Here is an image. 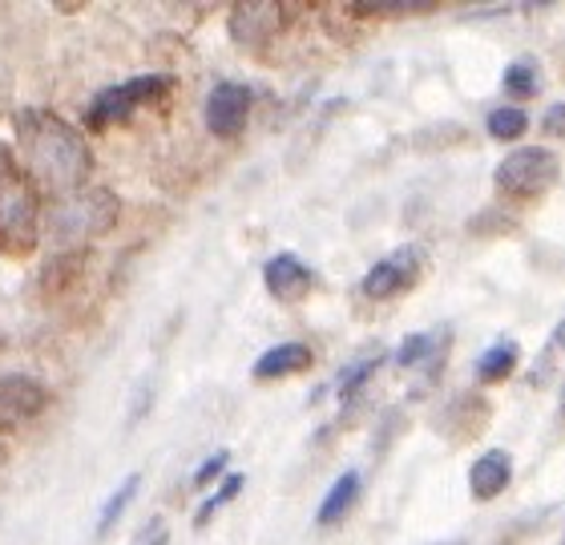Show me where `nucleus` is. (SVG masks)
Masks as SVG:
<instances>
[{
    "instance_id": "nucleus-1",
    "label": "nucleus",
    "mask_w": 565,
    "mask_h": 545,
    "mask_svg": "<svg viewBox=\"0 0 565 545\" xmlns=\"http://www.w3.org/2000/svg\"><path fill=\"white\" fill-rule=\"evenodd\" d=\"M17 162L24 179L36 190V199L65 202L82 194L94 174V150L70 121L49 109H24L17 114Z\"/></svg>"
},
{
    "instance_id": "nucleus-2",
    "label": "nucleus",
    "mask_w": 565,
    "mask_h": 545,
    "mask_svg": "<svg viewBox=\"0 0 565 545\" xmlns=\"http://www.w3.org/2000/svg\"><path fill=\"white\" fill-rule=\"evenodd\" d=\"M121 202L109 186L82 190L65 202H53L45 214V231L53 238V247L65 250V255H85V247L94 238L109 235L118 226Z\"/></svg>"
},
{
    "instance_id": "nucleus-3",
    "label": "nucleus",
    "mask_w": 565,
    "mask_h": 545,
    "mask_svg": "<svg viewBox=\"0 0 565 545\" xmlns=\"http://www.w3.org/2000/svg\"><path fill=\"white\" fill-rule=\"evenodd\" d=\"M41 243V199L12 150L0 146V255L24 259Z\"/></svg>"
},
{
    "instance_id": "nucleus-4",
    "label": "nucleus",
    "mask_w": 565,
    "mask_h": 545,
    "mask_svg": "<svg viewBox=\"0 0 565 545\" xmlns=\"http://www.w3.org/2000/svg\"><path fill=\"white\" fill-rule=\"evenodd\" d=\"M562 179V158L545 146H518L497 167V190L509 199H542L545 190Z\"/></svg>"
},
{
    "instance_id": "nucleus-5",
    "label": "nucleus",
    "mask_w": 565,
    "mask_h": 545,
    "mask_svg": "<svg viewBox=\"0 0 565 545\" xmlns=\"http://www.w3.org/2000/svg\"><path fill=\"white\" fill-rule=\"evenodd\" d=\"M49 388L41 380L21 376V372H9L0 376V432H12V428H24L29 420L49 408Z\"/></svg>"
},
{
    "instance_id": "nucleus-6",
    "label": "nucleus",
    "mask_w": 565,
    "mask_h": 545,
    "mask_svg": "<svg viewBox=\"0 0 565 545\" xmlns=\"http://www.w3.org/2000/svg\"><path fill=\"white\" fill-rule=\"evenodd\" d=\"M424 271V250L420 247H401L392 250L388 259H380L372 271L364 275V296L367 299H396L404 291H413L416 279Z\"/></svg>"
},
{
    "instance_id": "nucleus-7",
    "label": "nucleus",
    "mask_w": 565,
    "mask_h": 545,
    "mask_svg": "<svg viewBox=\"0 0 565 545\" xmlns=\"http://www.w3.org/2000/svg\"><path fill=\"white\" fill-rule=\"evenodd\" d=\"M250 106H255V94H250L247 85L238 82L214 85L211 97H206V130L214 138H238V133L247 130Z\"/></svg>"
},
{
    "instance_id": "nucleus-8",
    "label": "nucleus",
    "mask_w": 565,
    "mask_h": 545,
    "mask_svg": "<svg viewBox=\"0 0 565 545\" xmlns=\"http://www.w3.org/2000/svg\"><path fill=\"white\" fill-rule=\"evenodd\" d=\"M287 24V9L282 4H238L231 9V33H235L238 45L259 49L263 41H271Z\"/></svg>"
},
{
    "instance_id": "nucleus-9",
    "label": "nucleus",
    "mask_w": 565,
    "mask_h": 545,
    "mask_svg": "<svg viewBox=\"0 0 565 545\" xmlns=\"http://www.w3.org/2000/svg\"><path fill=\"white\" fill-rule=\"evenodd\" d=\"M263 284H267V291H271L275 299L295 303V299H303L307 291L316 287V271H311L299 255H275V259H267V267H263Z\"/></svg>"
},
{
    "instance_id": "nucleus-10",
    "label": "nucleus",
    "mask_w": 565,
    "mask_h": 545,
    "mask_svg": "<svg viewBox=\"0 0 565 545\" xmlns=\"http://www.w3.org/2000/svg\"><path fill=\"white\" fill-rule=\"evenodd\" d=\"M509 477H513V464H509L505 449H489L481 461L469 469V485L477 501H493L509 489Z\"/></svg>"
},
{
    "instance_id": "nucleus-11",
    "label": "nucleus",
    "mask_w": 565,
    "mask_h": 545,
    "mask_svg": "<svg viewBox=\"0 0 565 545\" xmlns=\"http://www.w3.org/2000/svg\"><path fill=\"white\" fill-rule=\"evenodd\" d=\"M311 348L307 344H279L271 352H263L250 367V376L255 380H279V376H291V372H307L311 367Z\"/></svg>"
},
{
    "instance_id": "nucleus-12",
    "label": "nucleus",
    "mask_w": 565,
    "mask_h": 545,
    "mask_svg": "<svg viewBox=\"0 0 565 545\" xmlns=\"http://www.w3.org/2000/svg\"><path fill=\"white\" fill-rule=\"evenodd\" d=\"M452 335L448 332H420V335H408L396 352V364L401 367H436L445 360V348Z\"/></svg>"
},
{
    "instance_id": "nucleus-13",
    "label": "nucleus",
    "mask_w": 565,
    "mask_h": 545,
    "mask_svg": "<svg viewBox=\"0 0 565 545\" xmlns=\"http://www.w3.org/2000/svg\"><path fill=\"white\" fill-rule=\"evenodd\" d=\"M134 109L138 106L130 101L126 85H118V89H102V94L94 97L89 114H85V126H89V130H106V126H118V121L130 118Z\"/></svg>"
},
{
    "instance_id": "nucleus-14",
    "label": "nucleus",
    "mask_w": 565,
    "mask_h": 545,
    "mask_svg": "<svg viewBox=\"0 0 565 545\" xmlns=\"http://www.w3.org/2000/svg\"><path fill=\"white\" fill-rule=\"evenodd\" d=\"M82 267H85V255H53V259L45 263V271H41V291H45V299L65 296V291L77 284Z\"/></svg>"
},
{
    "instance_id": "nucleus-15",
    "label": "nucleus",
    "mask_w": 565,
    "mask_h": 545,
    "mask_svg": "<svg viewBox=\"0 0 565 545\" xmlns=\"http://www.w3.org/2000/svg\"><path fill=\"white\" fill-rule=\"evenodd\" d=\"M355 498H360V473H343L340 481L328 489V498H323V505H319L316 522L319 525H335L343 513L355 505Z\"/></svg>"
},
{
    "instance_id": "nucleus-16",
    "label": "nucleus",
    "mask_w": 565,
    "mask_h": 545,
    "mask_svg": "<svg viewBox=\"0 0 565 545\" xmlns=\"http://www.w3.org/2000/svg\"><path fill=\"white\" fill-rule=\"evenodd\" d=\"M170 89H174V82L166 73H141V77L126 82V94H130L134 106H162Z\"/></svg>"
},
{
    "instance_id": "nucleus-17",
    "label": "nucleus",
    "mask_w": 565,
    "mask_h": 545,
    "mask_svg": "<svg viewBox=\"0 0 565 545\" xmlns=\"http://www.w3.org/2000/svg\"><path fill=\"white\" fill-rule=\"evenodd\" d=\"M513 367H518V348H513V344H497V348H489V352L481 356V364H477V376H481L484 384H497V380H505Z\"/></svg>"
},
{
    "instance_id": "nucleus-18",
    "label": "nucleus",
    "mask_w": 565,
    "mask_h": 545,
    "mask_svg": "<svg viewBox=\"0 0 565 545\" xmlns=\"http://www.w3.org/2000/svg\"><path fill=\"white\" fill-rule=\"evenodd\" d=\"M525 126H530V118H525V109L518 106H501L489 114V133L493 138H501V142H513V138H521L525 133Z\"/></svg>"
},
{
    "instance_id": "nucleus-19",
    "label": "nucleus",
    "mask_w": 565,
    "mask_h": 545,
    "mask_svg": "<svg viewBox=\"0 0 565 545\" xmlns=\"http://www.w3.org/2000/svg\"><path fill=\"white\" fill-rule=\"evenodd\" d=\"M505 89L518 97V101H525V97L537 94V65H533L530 57L513 61V65H509V73H505Z\"/></svg>"
},
{
    "instance_id": "nucleus-20",
    "label": "nucleus",
    "mask_w": 565,
    "mask_h": 545,
    "mask_svg": "<svg viewBox=\"0 0 565 545\" xmlns=\"http://www.w3.org/2000/svg\"><path fill=\"white\" fill-rule=\"evenodd\" d=\"M138 485H141V473H130L126 481H121L118 493H114V498L106 501V510H102V530H109V525L118 522L121 510H126V505L134 501V493H138Z\"/></svg>"
},
{
    "instance_id": "nucleus-21",
    "label": "nucleus",
    "mask_w": 565,
    "mask_h": 545,
    "mask_svg": "<svg viewBox=\"0 0 565 545\" xmlns=\"http://www.w3.org/2000/svg\"><path fill=\"white\" fill-rule=\"evenodd\" d=\"M238 489H243V477L231 473V477L223 481V485H218V493H214V498L199 510V522H206V517H211V513L218 510V505H226V501H235V498H238Z\"/></svg>"
},
{
    "instance_id": "nucleus-22",
    "label": "nucleus",
    "mask_w": 565,
    "mask_h": 545,
    "mask_svg": "<svg viewBox=\"0 0 565 545\" xmlns=\"http://www.w3.org/2000/svg\"><path fill=\"white\" fill-rule=\"evenodd\" d=\"M376 367H380V360H364L360 367H352V372L343 376V392H340L343 400H352L355 392H360L367 384V380H372V372H376Z\"/></svg>"
},
{
    "instance_id": "nucleus-23",
    "label": "nucleus",
    "mask_w": 565,
    "mask_h": 545,
    "mask_svg": "<svg viewBox=\"0 0 565 545\" xmlns=\"http://www.w3.org/2000/svg\"><path fill=\"white\" fill-rule=\"evenodd\" d=\"M226 461H231V452H214L211 461H206V464L199 469V473H194V489H206V485H211L214 477H218V473L226 469Z\"/></svg>"
},
{
    "instance_id": "nucleus-24",
    "label": "nucleus",
    "mask_w": 565,
    "mask_h": 545,
    "mask_svg": "<svg viewBox=\"0 0 565 545\" xmlns=\"http://www.w3.org/2000/svg\"><path fill=\"white\" fill-rule=\"evenodd\" d=\"M562 356H565V323H562V328H557V332H554V344L545 348V356H542V367H537V376H533V380H542V376H545V367H554V364H557V360H562Z\"/></svg>"
},
{
    "instance_id": "nucleus-25",
    "label": "nucleus",
    "mask_w": 565,
    "mask_h": 545,
    "mask_svg": "<svg viewBox=\"0 0 565 545\" xmlns=\"http://www.w3.org/2000/svg\"><path fill=\"white\" fill-rule=\"evenodd\" d=\"M545 130H550V133H562V138H565V101L550 106V114H545Z\"/></svg>"
},
{
    "instance_id": "nucleus-26",
    "label": "nucleus",
    "mask_w": 565,
    "mask_h": 545,
    "mask_svg": "<svg viewBox=\"0 0 565 545\" xmlns=\"http://www.w3.org/2000/svg\"><path fill=\"white\" fill-rule=\"evenodd\" d=\"M4 457H9V449H4V445H0V464H4Z\"/></svg>"
},
{
    "instance_id": "nucleus-27",
    "label": "nucleus",
    "mask_w": 565,
    "mask_h": 545,
    "mask_svg": "<svg viewBox=\"0 0 565 545\" xmlns=\"http://www.w3.org/2000/svg\"><path fill=\"white\" fill-rule=\"evenodd\" d=\"M562 413H565V388H562Z\"/></svg>"
}]
</instances>
